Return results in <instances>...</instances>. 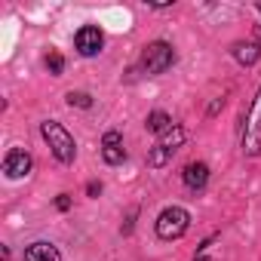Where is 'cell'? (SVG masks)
I'll list each match as a JSON object with an SVG mask.
<instances>
[{
    "label": "cell",
    "instance_id": "obj_2",
    "mask_svg": "<svg viewBox=\"0 0 261 261\" xmlns=\"http://www.w3.org/2000/svg\"><path fill=\"white\" fill-rule=\"evenodd\" d=\"M185 139H188V133H185L181 126L172 123V129H166V133L157 139V145L148 151V166H151V169H163V166L185 148Z\"/></svg>",
    "mask_w": 261,
    "mask_h": 261
},
{
    "label": "cell",
    "instance_id": "obj_12",
    "mask_svg": "<svg viewBox=\"0 0 261 261\" xmlns=\"http://www.w3.org/2000/svg\"><path fill=\"white\" fill-rule=\"evenodd\" d=\"M145 126H148V133L163 136L166 129H172V117H169L166 111H151V114H148V120H145Z\"/></svg>",
    "mask_w": 261,
    "mask_h": 261
},
{
    "label": "cell",
    "instance_id": "obj_14",
    "mask_svg": "<svg viewBox=\"0 0 261 261\" xmlns=\"http://www.w3.org/2000/svg\"><path fill=\"white\" fill-rule=\"evenodd\" d=\"M65 98H68V105H71V108H83V111H86V108H92V95H89V92H74V89H71Z\"/></svg>",
    "mask_w": 261,
    "mask_h": 261
},
{
    "label": "cell",
    "instance_id": "obj_10",
    "mask_svg": "<svg viewBox=\"0 0 261 261\" xmlns=\"http://www.w3.org/2000/svg\"><path fill=\"white\" fill-rule=\"evenodd\" d=\"M22 261H62V252H59L53 243H46V240H37V243L25 246V255H22Z\"/></svg>",
    "mask_w": 261,
    "mask_h": 261
},
{
    "label": "cell",
    "instance_id": "obj_19",
    "mask_svg": "<svg viewBox=\"0 0 261 261\" xmlns=\"http://www.w3.org/2000/svg\"><path fill=\"white\" fill-rule=\"evenodd\" d=\"M194 261H209V258H203V255H197V258H194Z\"/></svg>",
    "mask_w": 261,
    "mask_h": 261
},
{
    "label": "cell",
    "instance_id": "obj_4",
    "mask_svg": "<svg viewBox=\"0 0 261 261\" xmlns=\"http://www.w3.org/2000/svg\"><path fill=\"white\" fill-rule=\"evenodd\" d=\"M243 154L246 157H258L261 154V86L252 98V108L246 114L243 123Z\"/></svg>",
    "mask_w": 261,
    "mask_h": 261
},
{
    "label": "cell",
    "instance_id": "obj_3",
    "mask_svg": "<svg viewBox=\"0 0 261 261\" xmlns=\"http://www.w3.org/2000/svg\"><path fill=\"white\" fill-rule=\"evenodd\" d=\"M172 65H175V49H172V43H166V40H154V43L145 46V53H142V71H145L148 77L166 74Z\"/></svg>",
    "mask_w": 261,
    "mask_h": 261
},
{
    "label": "cell",
    "instance_id": "obj_16",
    "mask_svg": "<svg viewBox=\"0 0 261 261\" xmlns=\"http://www.w3.org/2000/svg\"><path fill=\"white\" fill-rule=\"evenodd\" d=\"M56 209H59V212H68V209H71V197H68V194H59V197H56Z\"/></svg>",
    "mask_w": 261,
    "mask_h": 261
},
{
    "label": "cell",
    "instance_id": "obj_5",
    "mask_svg": "<svg viewBox=\"0 0 261 261\" xmlns=\"http://www.w3.org/2000/svg\"><path fill=\"white\" fill-rule=\"evenodd\" d=\"M191 227V212L181 206H169L157 215V237L160 240H178Z\"/></svg>",
    "mask_w": 261,
    "mask_h": 261
},
{
    "label": "cell",
    "instance_id": "obj_18",
    "mask_svg": "<svg viewBox=\"0 0 261 261\" xmlns=\"http://www.w3.org/2000/svg\"><path fill=\"white\" fill-rule=\"evenodd\" d=\"M221 108H224V98H215V101L209 105V117H215V114H218Z\"/></svg>",
    "mask_w": 261,
    "mask_h": 261
},
{
    "label": "cell",
    "instance_id": "obj_13",
    "mask_svg": "<svg viewBox=\"0 0 261 261\" xmlns=\"http://www.w3.org/2000/svg\"><path fill=\"white\" fill-rule=\"evenodd\" d=\"M46 71H49L53 77H62V71H65V56H62L59 49H49V56H46Z\"/></svg>",
    "mask_w": 261,
    "mask_h": 261
},
{
    "label": "cell",
    "instance_id": "obj_7",
    "mask_svg": "<svg viewBox=\"0 0 261 261\" xmlns=\"http://www.w3.org/2000/svg\"><path fill=\"white\" fill-rule=\"evenodd\" d=\"M31 166H34V160H31V154L22 151V148H13V151L4 157V172H7V178H25V175H31Z\"/></svg>",
    "mask_w": 261,
    "mask_h": 261
},
{
    "label": "cell",
    "instance_id": "obj_9",
    "mask_svg": "<svg viewBox=\"0 0 261 261\" xmlns=\"http://www.w3.org/2000/svg\"><path fill=\"white\" fill-rule=\"evenodd\" d=\"M230 53H233V59L240 62V65H255L258 59H261V28L255 31V40H237L233 46H230Z\"/></svg>",
    "mask_w": 261,
    "mask_h": 261
},
{
    "label": "cell",
    "instance_id": "obj_15",
    "mask_svg": "<svg viewBox=\"0 0 261 261\" xmlns=\"http://www.w3.org/2000/svg\"><path fill=\"white\" fill-rule=\"evenodd\" d=\"M136 215H139V209L133 206V209H129V215H126V221H123V237L133 233V227H136Z\"/></svg>",
    "mask_w": 261,
    "mask_h": 261
},
{
    "label": "cell",
    "instance_id": "obj_8",
    "mask_svg": "<svg viewBox=\"0 0 261 261\" xmlns=\"http://www.w3.org/2000/svg\"><path fill=\"white\" fill-rule=\"evenodd\" d=\"M101 160L108 166H120L126 160V151H123V136L117 133V129H108V133L101 136Z\"/></svg>",
    "mask_w": 261,
    "mask_h": 261
},
{
    "label": "cell",
    "instance_id": "obj_6",
    "mask_svg": "<svg viewBox=\"0 0 261 261\" xmlns=\"http://www.w3.org/2000/svg\"><path fill=\"white\" fill-rule=\"evenodd\" d=\"M101 46H105V34H101V28H98V25H83V28L74 34V49H77L83 59L98 56V53H101Z\"/></svg>",
    "mask_w": 261,
    "mask_h": 261
},
{
    "label": "cell",
    "instance_id": "obj_20",
    "mask_svg": "<svg viewBox=\"0 0 261 261\" xmlns=\"http://www.w3.org/2000/svg\"><path fill=\"white\" fill-rule=\"evenodd\" d=\"M258 13H261V4H258Z\"/></svg>",
    "mask_w": 261,
    "mask_h": 261
},
{
    "label": "cell",
    "instance_id": "obj_17",
    "mask_svg": "<svg viewBox=\"0 0 261 261\" xmlns=\"http://www.w3.org/2000/svg\"><path fill=\"white\" fill-rule=\"evenodd\" d=\"M86 194H89V197H98V194H101V181H89V185H86Z\"/></svg>",
    "mask_w": 261,
    "mask_h": 261
},
{
    "label": "cell",
    "instance_id": "obj_11",
    "mask_svg": "<svg viewBox=\"0 0 261 261\" xmlns=\"http://www.w3.org/2000/svg\"><path fill=\"white\" fill-rule=\"evenodd\" d=\"M181 178H185V185L191 191H203L209 185V166L206 163H188L185 172H181Z\"/></svg>",
    "mask_w": 261,
    "mask_h": 261
},
{
    "label": "cell",
    "instance_id": "obj_1",
    "mask_svg": "<svg viewBox=\"0 0 261 261\" xmlns=\"http://www.w3.org/2000/svg\"><path fill=\"white\" fill-rule=\"evenodd\" d=\"M40 136L46 139V145H49V151H53V157H56L59 163H65V166L74 163V157H77V145H74V136L68 133L62 123H56V120H43V123H40Z\"/></svg>",
    "mask_w": 261,
    "mask_h": 261
}]
</instances>
